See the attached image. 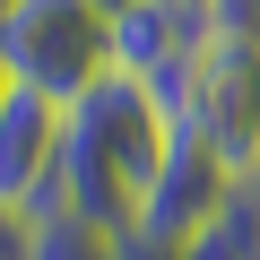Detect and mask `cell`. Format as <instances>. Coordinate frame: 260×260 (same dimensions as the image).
Listing matches in <instances>:
<instances>
[{
	"label": "cell",
	"mask_w": 260,
	"mask_h": 260,
	"mask_svg": "<svg viewBox=\"0 0 260 260\" xmlns=\"http://www.w3.org/2000/svg\"><path fill=\"white\" fill-rule=\"evenodd\" d=\"M26 251H35V217L0 208V260H26Z\"/></svg>",
	"instance_id": "8"
},
{
	"label": "cell",
	"mask_w": 260,
	"mask_h": 260,
	"mask_svg": "<svg viewBox=\"0 0 260 260\" xmlns=\"http://www.w3.org/2000/svg\"><path fill=\"white\" fill-rule=\"evenodd\" d=\"M191 9H208V26H243V35H260V0H191Z\"/></svg>",
	"instance_id": "7"
},
{
	"label": "cell",
	"mask_w": 260,
	"mask_h": 260,
	"mask_svg": "<svg viewBox=\"0 0 260 260\" xmlns=\"http://www.w3.org/2000/svg\"><path fill=\"white\" fill-rule=\"evenodd\" d=\"M0 78L78 104L113 78V18L95 0H0Z\"/></svg>",
	"instance_id": "2"
},
{
	"label": "cell",
	"mask_w": 260,
	"mask_h": 260,
	"mask_svg": "<svg viewBox=\"0 0 260 260\" xmlns=\"http://www.w3.org/2000/svg\"><path fill=\"white\" fill-rule=\"evenodd\" d=\"M95 9H104V18H121V9H130V0H95Z\"/></svg>",
	"instance_id": "9"
},
{
	"label": "cell",
	"mask_w": 260,
	"mask_h": 260,
	"mask_svg": "<svg viewBox=\"0 0 260 260\" xmlns=\"http://www.w3.org/2000/svg\"><path fill=\"white\" fill-rule=\"evenodd\" d=\"M174 130L234 182L260 174V35L243 26H208L191 78H182V104H174Z\"/></svg>",
	"instance_id": "3"
},
{
	"label": "cell",
	"mask_w": 260,
	"mask_h": 260,
	"mask_svg": "<svg viewBox=\"0 0 260 260\" xmlns=\"http://www.w3.org/2000/svg\"><path fill=\"white\" fill-rule=\"evenodd\" d=\"M234 208H243V182H234V174H217V165L182 139V148H174V165L156 174V191H148L139 225H130V243H139V251H165V260H182V251H191V243H208Z\"/></svg>",
	"instance_id": "4"
},
{
	"label": "cell",
	"mask_w": 260,
	"mask_h": 260,
	"mask_svg": "<svg viewBox=\"0 0 260 260\" xmlns=\"http://www.w3.org/2000/svg\"><path fill=\"white\" fill-rule=\"evenodd\" d=\"M61 121H70V104H52L35 87H0V208L44 217L52 156H61Z\"/></svg>",
	"instance_id": "5"
},
{
	"label": "cell",
	"mask_w": 260,
	"mask_h": 260,
	"mask_svg": "<svg viewBox=\"0 0 260 260\" xmlns=\"http://www.w3.org/2000/svg\"><path fill=\"white\" fill-rule=\"evenodd\" d=\"M26 260H121V243L95 234V225H70V217H35V251Z\"/></svg>",
	"instance_id": "6"
},
{
	"label": "cell",
	"mask_w": 260,
	"mask_h": 260,
	"mask_svg": "<svg viewBox=\"0 0 260 260\" xmlns=\"http://www.w3.org/2000/svg\"><path fill=\"white\" fill-rule=\"evenodd\" d=\"M182 130L174 113L139 87V78H104L70 104L61 121V156H52V191H44V217H70V225H95L113 243H130L156 174L174 165Z\"/></svg>",
	"instance_id": "1"
}]
</instances>
